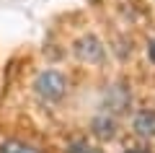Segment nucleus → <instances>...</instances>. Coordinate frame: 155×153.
<instances>
[{"mask_svg":"<svg viewBox=\"0 0 155 153\" xmlns=\"http://www.w3.org/2000/svg\"><path fill=\"white\" fill-rule=\"evenodd\" d=\"M132 130L142 137H155V109H140L132 117Z\"/></svg>","mask_w":155,"mask_h":153,"instance_id":"20e7f679","label":"nucleus"},{"mask_svg":"<svg viewBox=\"0 0 155 153\" xmlns=\"http://www.w3.org/2000/svg\"><path fill=\"white\" fill-rule=\"evenodd\" d=\"M132 104V91H129L124 83H116L106 91V112H124L127 106Z\"/></svg>","mask_w":155,"mask_h":153,"instance_id":"7ed1b4c3","label":"nucleus"},{"mask_svg":"<svg viewBox=\"0 0 155 153\" xmlns=\"http://www.w3.org/2000/svg\"><path fill=\"white\" fill-rule=\"evenodd\" d=\"M91 132L96 137H104V140H111L116 135V120L109 114V112H101L91 120Z\"/></svg>","mask_w":155,"mask_h":153,"instance_id":"39448f33","label":"nucleus"},{"mask_svg":"<svg viewBox=\"0 0 155 153\" xmlns=\"http://www.w3.org/2000/svg\"><path fill=\"white\" fill-rule=\"evenodd\" d=\"M0 151L3 153H41L39 148L28 145V143H21V140H5L0 145Z\"/></svg>","mask_w":155,"mask_h":153,"instance_id":"423d86ee","label":"nucleus"},{"mask_svg":"<svg viewBox=\"0 0 155 153\" xmlns=\"http://www.w3.org/2000/svg\"><path fill=\"white\" fill-rule=\"evenodd\" d=\"M124 153H150V151H147V148H127Z\"/></svg>","mask_w":155,"mask_h":153,"instance_id":"1a4fd4ad","label":"nucleus"},{"mask_svg":"<svg viewBox=\"0 0 155 153\" xmlns=\"http://www.w3.org/2000/svg\"><path fill=\"white\" fill-rule=\"evenodd\" d=\"M34 93L47 104H54L67 93V78L60 70H41L34 78Z\"/></svg>","mask_w":155,"mask_h":153,"instance_id":"f257e3e1","label":"nucleus"},{"mask_svg":"<svg viewBox=\"0 0 155 153\" xmlns=\"http://www.w3.org/2000/svg\"><path fill=\"white\" fill-rule=\"evenodd\" d=\"M65 153H101V151L93 148V145H88L85 140H72L70 145L65 148Z\"/></svg>","mask_w":155,"mask_h":153,"instance_id":"0eeeda50","label":"nucleus"},{"mask_svg":"<svg viewBox=\"0 0 155 153\" xmlns=\"http://www.w3.org/2000/svg\"><path fill=\"white\" fill-rule=\"evenodd\" d=\"M72 52H75V57L80 62H88V65H98V62L106 57V47L93 37V34L80 37L75 42V47H72Z\"/></svg>","mask_w":155,"mask_h":153,"instance_id":"f03ea898","label":"nucleus"},{"mask_svg":"<svg viewBox=\"0 0 155 153\" xmlns=\"http://www.w3.org/2000/svg\"><path fill=\"white\" fill-rule=\"evenodd\" d=\"M147 57H150V62H155V39H150V44H147Z\"/></svg>","mask_w":155,"mask_h":153,"instance_id":"6e6552de","label":"nucleus"}]
</instances>
